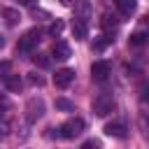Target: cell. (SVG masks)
<instances>
[{
  "mask_svg": "<svg viewBox=\"0 0 149 149\" xmlns=\"http://www.w3.org/2000/svg\"><path fill=\"white\" fill-rule=\"evenodd\" d=\"M58 130H61V137H65V140H74V137H79V135L84 133V119L72 116V119H68Z\"/></svg>",
  "mask_w": 149,
  "mask_h": 149,
  "instance_id": "6da1fadb",
  "label": "cell"
},
{
  "mask_svg": "<svg viewBox=\"0 0 149 149\" xmlns=\"http://www.w3.org/2000/svg\"><path fill=\"white\" fill-rule=\"evenodd\" d=\"M93 112L95 116H107L109 112H114V98L109 93H98L93 98Z\"/></svg>",
  "mask_w": 149,
  "mask_h": 149,
  "instance_id": "7a4b0ae2",
  "label": "cell"
},
{
  "mask_svg": "<svg viewBox=\"0 0 149 149\" xmlns=\"http://www.w3.org/2000/svg\"><path fill=\"white\" fill-rule=\"evenodd\" d=\"M42 116H44V100L42 98H30L28 105H26V121L28 123H35Z\"/></svg>",
  "mask_w": 149,
  "mask_h": 149,
  "instance_id": "3957f363",
  "label": "cell"
},
{
  "mask_svg": "<svg viewBox=\"0 0 149 149\" xmlns=\"http://www.w3.org/2000/svg\"><path fill=\"white\" fill-rule=\"evenodd\" d=\"M37 42H40V30L33 28V30H28L23 37H19V42H16V51L28 54V51H33V47H35Z\"/></svg>",
  "mask_w": 149,
  "mask_h": 149,
  "instance_id": "277c9868",
  "label": "cell"
},
{
  "mask_svg": "<svg viewBox=\"0 0 149 149\" xmlns=\"http://www.w3.org/2000/svg\"><path fill=\"white\" fill-rule=\"evenodd\" d=\"M109 72H112V68H109L107 61H95V63L91 65V77H93V81H105V79L109 77Z\"/></svg>",
  "mask_w": 149,
  "mask_h": 149,
  "instance_id": "5b68a950",
  "label": "cell"
},
{
  "mask_svg": "<svg viewBox=\"0 0 149 149\" xmlns=\"http://www.w3.org/2000/svg\"><path fill=\"white\" fill-rule=\"evenodd\" d=\"M72 81H74V70H70V68H61V70H56V74H54V84H56L58 88H68Z\"/></svg>",
  "mask_w": 149,
  "mask_h": 149,
  "instance_id": "8992f818",
  "label": "cell"
},
{
  "mask_svg": "<svg viewBox=\"0 0 149 149\" xmlns=\"http://www.w3.org/2000/svg\"><path fill=\"white\" fill-rule=\"evenodd\" d=\"M105 135L116 137V140H123V137L128 135V128H126L123 121H109V123L105 126Z\"/></svg>",
  "mask_w": 149,
  "mask_h": 149,
  "instance_id": "52a82bcc",
  "label": "cell"
},
{
  "mask_svg": "<svg viewBox=\"0 0 149 149\" xmlns=\"http://www.w3.org/2000/svg\"><path fill=\"white\" fill-rule=\"evenodd\" d=\"M51 54H54V58H58V61H68V58L72 56V49H70V44H68L65 40H56Z\"/></svg>",
  "mask_w": 149,
  "mask_h": 149,
  "instance_id": "ba28073f",
  "label": "cell"
},
{
  "mask_svg": "<svg viewBox=\"0 0 149 149\" xmlns=\"http://www.w3.org/2000/svg\"><path fill=\"white\" fill-rule=\"evenodd\" d=\"M114 5L119 9V14L126 16V19H130L135 14V9H137V0H114Z\"/></svg>",
  "mask_w": 149,
  "mask_h": 149,
  "instance_id": "9c48e42d",
  "label": "cell"
},
{
  "mask_svg": "<svg viewBox=\"0 0 149 149\" xmlns=\"http://www.w3.org/2000/svg\"><path fill=\"white\" fill-rule=\"evenodd\" d=\"M70 30H72V35H74V40H86V21H81L79 16L77 19H72V23H70Z\"/></svg>",
  "mask_w": 149,
  "mask_h": 149,
  "instance_id": "30bf717a",
  "label": "cell"
},
{
  "mask_svg": "<svg viewBox=\"0 0 149 149\" xmlns=\"http://www.w3.org/2000/svg\"><path fill=\"white\" fill-rule=\"evenodd\" d=\"M2 16H5V23H7V26H16V23L21 21V14H19V9H14V7H5V9H2Z\"/></svg>",
  "mask_w": 149,
  "mask_h": 149,
  "instance_id": "8fae6325",
  "label": "cell"
},
{
  "mask_svg": "<svg viewBox=\"0 0 149 149\" xmlns=\"http://www.w3.org/2000/svg\"><path fill=\"white\" fill-rule=\"evenodd\" d=\"M112 42H114V37H112V35H102V37H95V40H93L91 49L100 54V51H105V49H107V47H109Z\"/></svg>",
  "mask_w": 149,
  "mask_h": 149,
  "instance_id": "7c38bea8",
  "label": "cell"
},
{
  "mask_svg": "<svg viewBox=\"0 0 149 149\" xmlns=\"http://www.w3.org/2000/svg\"><path fill=\"white\" fill-rule=\"evenodd\" d=\"M5 86H7L12 93H19V91H21V86H23V81H21V77H19V74H9V77H5Z\"/></svg>",
  "mask_w": 149,
  "mask_h": 149,
  "instance_id": "4fadbf2b",
  "label": "cell"
},
{
  "mask_svg": "<svg viewBox=\"0 0 149 149\" xmlns=\"http://www.w3.org/2000/svg\"><path fill=\"white\" fill-rule=\"evenodd\" d=\"M100 26H102V30H116L119 21H116L112 14H102V16H100Z\"/></svg>",
  "mask_w": 149,
  "mask_h": 149,
  "instance_id": "5bb4252c",
  "label": "cell"
},
{
  "mask_svg": "<svg viewBox=\"0 0 149 149\" xmlns=\"http://www.w3.org/2000/svg\"><path fill=\"white\" fill-rule=\"evenodd\" d=\"M149 42V35L147 33H133L130 37H128V44L130 47H142V44H147Z\"/></svg>",
  "mask_w": 149,
  "mask_h": 149,
  "instance_id": "9a60e30c",
  "label": "cell"
},
{
  "mask_svg": "<svg viewBox=\"0 0 149 149\" xmlns=\"http://www.w3.org/2000/svg\"><path fill=\"white\" fill-rule=\"evenodd\" d=\"M56 109H61V112H74V102L72 100H68V98H56Z\"/></svg>",
  "mask_w": 149,
  "mask_h": 149,
  "instance_id": "2e32d148",
  "label": "cell"
},
{
  "mask_svg": "<svg viewBox=\"0 0 149 149\" xmlns=\"http://www.w3.org/2000/svg\"><path fill=\"white\" fill-rule=\"evenodd\" d=\"M63 28H65V23H63L61 19H56V21H51V26L47 28V33H49L51 37H58V35L63 33Z\"/></svg>",
  "mask_w": 149,
  "mask_h": 149,
  "instance_id": "e0dca14e",
  "label": "cell"
},
{
  "mask_svg": "<svg viewBox=\"0 0 149 149\" xmlns=\"http://www.w3.org/2000/svg\"><path fill=\"white\" fill-rule=\"evenodd\" d=\"M33 61H35V65H40V68H49V65H51V58H49L47 54H37V56H33Z\"/></svg>",
  "mask_w": 149,
  "mask_h": 149,
  "instance_id": "ac0fdd59",
  "label": "cell"
},
{
  "mask_svg": "<svg viewBox=\"0 0 149 149\" xmlns=\"http://www.w3.org/2000/svg\"><path fill=\"white\" fill-rule=\"evenodd\" d=\"M140 100L142 102H149V77L142 81V86H140Z\"/></svg>",
  "mask_w": 149,
  "mask_h": 149,
  "instance_id": "d6986e66",
  "label": "cell"
},
{
  "mask_svg": "<svg viewBox=\"0 0 149 149\" xmlns=\"http://www.w3.org/2000/svg\"><path fill=\"white\" fill-rule=\"evenodd\" d=\"M28 81H30L33 86H42V84H44V77L37 74V72H30V74H28Z\"/></svg>",
  "mask_w": 149,
  "mask_h": 149,
  "instance_id": "ffe728a7",
  "label": "cell"
},
{
  "mask_svg": "<svg viewBox=\"0 0 149 149\" xmlns=\"http://www.w3.org/2000/svg\"><path fill=\"white\" fill-rule=\"evenodd\" d=\"M81 149H100V142L98 140H88V142H84Z\"/></svg>",
  "mask_w": 149,
  "mask_h": 149,
  "instance_id": "44dd1931",
  "label": "cell"
},
{
  "mask_svg": "<svg viewBox=\"0 0 149 149\" xmlns=\"http://www.w3.org/2000/svg\"><path fill=\"white\" fill-rule=\"evenodd\" d=\"M7 72H9V61H2V63H0V74H2V77H9Z\"/></svg>",
  "mask_w": 149,
  "mask_h": 149,
  "instance_id": "7402d4cb",
  "label": "cell"
},
{
  "mask_svg": "<svg viewBox=\"0 0 149 149\" xmlns=\"http://www.w3.org/2000/svg\"><path fill=\"white\" fill-rule=\"evenodd\" d=\"M30 14H33L35 19H37V16H49V14H47V12H42V9H30Z\"/></svg>",
  "mask_w": 149,
  "mask_h": 149,
  "instance_id": "603a6c76",
  "label": "cell"
},
{
  "mask_svg": "<svg viewBox=\"0 0 149 149\" xmlns=\"http://www.w3.org/2000/svg\"><path fill=\"white\" fill-rule=\"evenodd\" d=\"M140 23H142V26H149V14H144V16H142V21H140Z\"/></svg>",
  "mask_w": 149,
  "mask_h": 149,
  "instance_id": "cb8c5ba5",
  "label": "cell"
},
{
  "mask_svg": "<svg viewBox=\"0 0 149 149\" xmlns=\"http://www.w3.org/2000/svg\"><path fill=\"white\" fill-rule=\"evenodd\" d=\"M19 2H23V5H35L37 0H19Z\"/></svg>",
  "mask_w": 149,
  "mask_h": 149,
  "instance_id": "d4e9b609",
  "label": "cell"
},
{
  "mask_svg": "<svg viewBox=\"0 0 149 149\" xmlns=\"http://www.w3.org/2000/svg\"><path fill=\"white\" fill-rule=\"evenodd\" d=\"M63 2H65V5H72V2H74V0H63Z\"/></svg>",
  "mask_w": 149,
  "mask_h": 149,
  "instance_id": "484cf974",
  "label": "cell"
},
{
  "mask_svg": "<svg viewBox=\"0 0 149 149\" xmlns=\"http://www.w3.org/2000/svg\"><path fill=\"white\" fill-rule=\"evenodd\" d=\"M2 47H5V40H2V37H0V49H2Z\"/></svg>",
  "mask_w": 149,
  "mask_h": 149,
  "instance_id": "4316f807",
  "label": "cell"
}]
</instances>
